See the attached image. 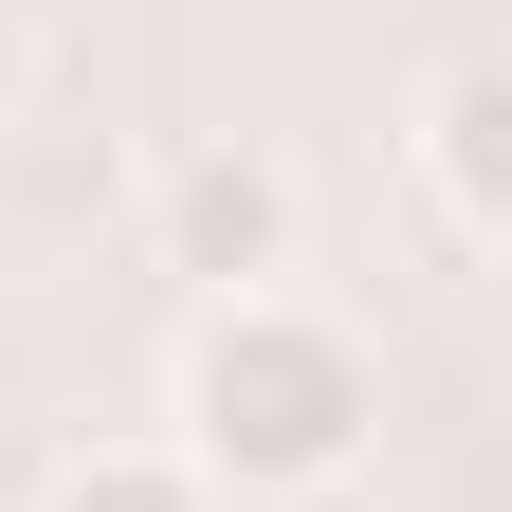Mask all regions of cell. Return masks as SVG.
Instances as JSON below:
<instances>
[{
	"mask_svg": "<svg viewBox=\"0 0 512 512\" xmlns=\"http://www.w3.org/2000/svg\"><path fill=\"white\" fill-rule=\"evenodd\" d=\"M37 512H220V494L183 476V439H74L37 476Z\"/></svg>",
	"mask_w": 512,
	"mask_h": 512,
	"instance_id": "cell-4",
	"label": "cell"
},
{
	"mask_svg": "<svg viewBox=\"0 0 512 512\" xmlns=\"http://www.w3.org/2000/svg\"><path fill=\"white\" fill-rule=\"evenodd\" d=\"M293 238H311V183L275 165V147H183L165 183H147V256L183 293H293Z\"/></svg>",
	"mask_w": 512,
	"mask_h": 512,
	"instance_id": "cell-2",
	"label": "cell"
},
{
	"mask_svg": "<svg viewBox=\"0 0 512 512\" xmlns=\"http://www.w3.org/2000/svg\"><path fill=\"white\" fill-rule=\"evenodd\" d=\"M421 183L458 238H512V55H439L421 74Z\"/></svg>",
	"mask_w": 512,
	"mask_h": 512,
	"instance_id": "cell-3",
	"label": "cell"
},
{
	"mask_svg": "<svg viewBox=\"0 0 512 512\" xmlns=\"http://www.w3.org/2000/svg\"><path fill=\"white\" fill-rule=\"evenodd\" d=\"M165 421H183V476H202V494L275 512V494L366 476V439H384V366H366L348 311H311V293H220V311H183Z\"/></svg>",
	"mask_w": 512,
	"mask_h": 512,
	"instance_id": "cell-1",
	"label": "cell"
}]
</instances>
